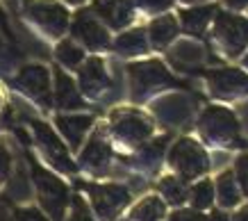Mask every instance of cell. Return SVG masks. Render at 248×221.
<instances>
[{"instance_id": "cell-29", "label": "cell", "mask_w": 248, "mask_h": 221, "mask_svg": "<svg viewBox=\"0 0 248 221\" xmlns=\"http://www.w3.org/2000/svg\"><path fill=\"white\" fill-rule=\"evenodd\" d=\"M228 5L230 7H244V5H248V0H228Z\"/></svg>"}, {"instance_id": "cell-7", "label": "cell", "mask_w": 248, "mask_h": 221, "mask_svg": "<svg viewBox=\"0 0 248 221\" xmlns=\"http://www.w3.org/2000/svg\"><path fill=\"white\" fill-rule=\"evenodd\" d=\"M112 158H114L112 144L107 142L103 130H96L89 142L84 144V148L80 151L78 171H82L87 175H105L109 164H112Z\"/></svg>"}, {"instance_id": "cell-5", "label": "cell", "mask_w": 248, "mask_h": 221, "mask_svg": "<svg viewBox=\"0 0 248 221\" xmlns=\"http://www.w3.org/2000/svg\"><path fill=\"white\" fill-rule=\"evenodd\" d=\"M25 18L50 39H60L68 28L66 7L55 0H28L25 2Z\"/></svg>"}, {"instance_id": "cell-25", "label": "cell", "mask_w": 248, "mask_h": 221, "mask_svg": "<svg viewBox=\"0 0 248 221\" xmlns=\"http://www.w3.org/2000/svg\"><path fill=\"white\" fill-rule=\"evenodd\" d=\"M237 201V194H234V187H232V178L230 174H223L221 175V203L223 205H232Z\"/></svg>"}, {"instance_id": "cell-9", "label": "cell", "mask_w": 248, "mask_h": 221, "mask_svg": "<svg viewBox=\"0 0 248 221\" xmlns=\"http://www.w3.org/2000/svg\"><path fill=\"white\" fill-rule=\"evenodd\" d=\"M71 32L89 50H103V48L109 46V34H107L105 25L100 23L96 14L89 12V9H80L78 12L76 18H73V25H71Z\"/></svg>"}, {"instance_id": "cell-10", "label": "cell", "mask_w": 248, "mask_h": 221, "mask_svg": "<svg viewBox=\"0 0 248 221\" xmlns=\"http://www.w3.org/2000/svg\"><path fill=\"white\" fill-rule=\"evenodd\" d=\"M169 162L185 178L203 174L205 169H207V160H205L203 148L196 144V142H191V139H180L178 144L173 146L171 155H169Z\"/></svg>"}, {"instance_id": "cell-14", "label": "cell", "mask_w": 248, "mask_h": 221, "mask_svg": "<svg viewBox=\"0 0 248 221\" xmlns=\"http://www.w3.org/2000/svg\"><path fill=\"white\" fill-rule=\"evenodd\" d=\"M218 37L226 41V46L232 50L230 55H237L241 48L248 44V23L232 18V16H221L217 25Z\"/></svg>"}, {"instance_id": "cell-28", "label": "cell", "mask_w": 248, "mask_h": 221, "mask_svg": "<svg viewBox=\"0 0 248 221\" xmlns=\"http://www.w3.org/2000/svg\"><path fill=\"white\" fill-rule=\"evenodd\" d=\"M239 174H241V178H244V187H246V191H248V158H241L239 160Z\"/></svg>"}, {"instance_id": "cell-15", "label": "cell", "mask_w": 248, "mask_h": 221, "mask_svg": "<svg viewBox=\"0 0 248 221\" xmlns=\"http://www.w3.org/2000/svg\"><path fill=\"white\" fill-rule=\"evenodd\" d=\"M55 103L60 110H78L84 105L78 84L62 69H55Z\"/></svg>"}, {"instance_id": "cell-23", "label": "cell", "mask_w": 248, "mask_h": 221, "mask_svg": "<svg viewBox=\"0 0 248 221\" xmlns=\"http://www.w3.org/2000/svg\"><path fill=\"white\" fill-rule=\"evenodd\" d=\"M191 198H194L196 207H207L212 203V185L210 183H201L191 189Z\"/></svg>"}, {"instance_id": "cell-30", "label": "cell", "mask_w": 248, "mask_h": 221, "mask_svg": "<svg viewBox=\"0 0 248 221\" xmlns=\"http://www.w3.org/2000/svg\"><path fill=\"white\" fill-rule=\"evenodd\" d=\"M239 221H248V207H246V210H241V214H239Z\"/></svg>"}, {"instance_id": "cell-22", "label": "cell", "mask_w": 248, "mask_h": 221, "mask_svg": "<svg viewBox=\"0 0 248 221\" xmlns=\"http://www.w3.org/2000/svg\"><path fill=\"white\" fill-rule=\"evenodd\" d=\"M66 221H96V219H93L89 203H84L80 196H76L71 201V214H68Z\"/></svg>"}, {"instance_id": "cell-32", "label": "cell", "mask_w": 248, "mask_h": 221, "mask_svg": "<svg viewBox=\"0 0 248 221\" xmlns=\"http://www.w3.org/2000/svg\"><path fill=\"white\" fill-rule=\"evenodd\" d=\"M185 2H196V0H185Z\"/></svg>"}, {"instance_id": "cell-27", "label": "cell", "mask_w": 248, "mask_h": 221, "mask_svg": "<svg viewBox=\"0 0 248 221\" xmlns=\"http://www.w3.org/2000/svg\"><path fill=\"white\" fill-rule=\"evenodd\" d=\"M137 5L146 12H164L173 5V0H137Z\"/></svg>"}, {"instance_id": "cell-4", "label": "cell", "mask_w": 248, "mask_h": 221, "mask_svg": "<svg viewBox=\"0 0 248 221\" xmlns=\"http://www.w3.org/2000/svg\"><path fill=\"white\" fill-rule=\"evenodd\" d=\"M32 132H34V142L39 146V153H41V158H44L55 171H60V174H66V175H73L78 174V164L71 160V155H68V148L64 146L60 137H57V132H55L48 123L44 121H32L30 123Z\"/></svg>"}, {"instance_id": "cell-6", "label": "cell", "mask_w": 248, "mask_h": 221, "mask_svg": "<svg viewBox=\"0 0 248 221\" xmlns=\"http://www.w3.org/2000/svg\"><path fill=\"white\" fill-rule=\"evenodd\" d=\"M128 78H130L132 98L135 100H143L146 96H151L153 92H157L159 87L173 82V78L169 76V71L164 69V64L157 62V60L130 64L128 66Z\"/></svg>"}, {"instance_id": "cell-12", "label": "cell", "mask_w": 248, "mask_h": 221, "mask_svg": "<svg viewBox=\"0 0 248 221\" xmlns=\"http://www.w3.org/2000/svg\"><path fill=\"white\" fill-rule=\"evenodd\" d=\"M91 12L96 14L98 21H103L114 30H123L135 18L132 0H93L91 2Z\"/></svg>"}, {"instance_id": "cell-31", "label": "cell", "mask_w": 248, "mask_h": 221, "mask_svg": "<svg viewBox=\"0 0 248 221\" xmlns=\"http://www.w3.org/2000/svg\"><path fill=\"white\" fill-rule=\"evenodd\" d=\"M66 2H71V5H82L84 0H66Z\"/></svg>"}, {"instance_id": "cell-1", "label": "cell", "mask_w": 248, "mask_h": 221, "mask_svg": "<svg viewBox=\"0 0 248 221\" xmlns=\"http://www.w3.org/2000/svg\"><path fill=\"white\" fill-rule=\"evenodd\" d=\"M30 175H32V185H34L41 210L53 221H64L66 207L71 203L68 187L64 185V180L57 178L53 171H48L46 167H41L34 158H30Z\"/></svg>"}, {"instance_id": "cell-8", "label": "cell", "mask_w": 248, "mask_h": 221, "mask_svg": "<svg viewBox=\"0 0 248 221\" xmlns=\"http://www.w3.org/2000/svg\"><path fill=\"white\" fill-rule=\"evenodd\" d=\"M14 84L18 87V92H23L30 100H34L41 107H50L53 103V92H50V73L46 66L39 64H30L21 69V73L16 76Z\"/></svg>"}, {"instance_id": "cell-19", "label": "cell", "mask_w": 248, "mask_h": 221, "mask_svg": "<svg viewBox=\"0 0 248 221\" xmlns=\"http://www.w3.org/2000/svg\"><path fill=\"white\" fill-rule=\"evenodd\" d=\"M55 57L66 69H78L84 62V50L80 46H76L73 41H60L57 48H55Z\"/></svg>"}, {"instance_id": "cell-20", "label": "cell", "mask_w": 248, "mask_h": 221, "mask_svg": "<svg viewBox=\"0 0 248 221\" xmlns=\"http://www.w3.org/2000/svg\"><path fill=\"white\" fill-rule=\"evenodd\" d=\"M214 12L212 7H205V9H189V12H182V25L185 30L191 32V34H201L203 28L207 25L210 21V14Z\"/></svg>"}, {"instance_id": "cell-18", "label": "cell", "mask_w": 248, "mask_h": 221, "mask_svg": "<svg viewBox=\"0 0 248 221\" xmlns=\"http://www.w3.org/2000/svg\"><path fill=\"white\" fill-rule=\"evenodd\" d=\"M114 48H116V53H119V55H125V57H132V55L146 53V48H148V41H146V32H143V30L123 32V34L116 39Z\"/></svg>"}, {"instance_id": "cell-2", "label": "cell", "mask_w": 248, "mask_h": 221, "mask_svg": "<svg viewBox=\"0 0 248 221\" xmlns=\"http://www.w3.org/2000/svg\"><path fill=\"white\" fill-rule=\"evenodd\" d=\"M89 194V207L100 221H116L130 205V189L119 183H91L84 185Z\"/></svg>"}, {"instance_id": "cell-16", "label": "cell", "mask_w": 248, "mask_h": 221, "mask_svg": "<svg viewBox=\"0 0 248 221\" xmlns=\"http://www.w3.org/2000/svg\"><path fill=\"white\" fill-rule=\"evenodd\" d=\"M166 205L157 196H146L128 214V221H164Z\"/></svg>"}, {"instance_id": "cell-11", "label": "cell", "mask_w": 248, "mask_h": 221, "mask_svg": "<svg viewBox=\"0 0 248 221\" xmlns=\"http://www.w3.org/2000/svg\"><path fill=\"white\" fill-rule=\"evenodd\" d=\"M109 84H112V80H109V73L105 69V62L100 57H91L84 62L82 69H80V84H78V89L84 98H100L109 89Z\"/></svg>"}, {"instance_id": "cell-13", "label": "cell", "mask_w": 248, "mask_h": 221, "mask_svg": "<svg viewBox=\"0 0 248 221\" xmlns=\"http://www.w3.org/2000/svg\"><path fill=\"white\" fill-rule=\"evenodd\" d=\"M55 126L62 132V137L68 142L71 148H80L84 135L93 126V116L89 114H60L55 119Z\"/></svg>"}, {"instance_id": "cell-3", "label": "cell", "mask_w": 248, "mask_h": 221, "mask_svg": "<svg viewBox=\"0 0 248 221\" xmlns=\"http://www.w3.org/2000/svg\"><path fill=\"white\" fill-rule=\"evenodd\" d=\"M151 121L137 110H116L109 121V135L123 151H135L151 137Z\"/></svg>"}, {"instance_id": "cell-21", "label": "cell", "mask_w": 248, "mask_h": 221, "mask_svg": "<svg viewBox=\"0 0 248 221\" xmlns=\"http://www.w3.org/2000/svg\"><path fill=\"white\" fill-rule=\"evenodd\" d=\"M157 189L162 191L164 198L166 201H171V203H182L185 196H187V187H185V183L178 180V178H171V175H166V178L159 180Z\"/></svg>"}, {"instance_id": "cell-17", "label": "cell", "mask_w": 248, "mask_h": 221, "mask_svg": "<svg viewBox=\"0 0 248 221\" xmlns=\"http://www.w3.org/2000/svg\"><path fill=\"white\" fill-rule=\"evenodd\" d=\"M178 34V23L173 16H159L151 23L148 28V37H151V44L155 48H164L169 46Z\"/></svg>"}, {"instance_id": "cell-33", "label": "cell", "mask_w": 248, "mask_h": 221, "mask_svg": "<svg viewBox=\"0 0 248 221\" xmlns=\"http://www.w3.org/2000/svg\"><path fill=\"white\" fill-rule=\"evenodd\" d=\"M0 105H2V96H0Z\"/></svg>"}, {"instance_id": "cell-26", "label": "cell", "mask_w": 248, "mask_h": 221, "mask_svg": "<svg viewBox=\"0 0 248 221\" xmlns=\"http://www.w3.org/2000/svg\"><path fill=\"white\" fill-rule=\"evenodd\" d=\"M9 171H12V155H9V151L5 146L0 144V189L7 183Z\"/></svg>"}, {"instance_id": "cell-24", "label": "cell", "mask_w": 248, "mask_h": 221, "mask_svg": "<svg viewBox=\"0 0 248 221\" xmlns=\"http://www.w3.org/2000/svg\"><path fill=\"white\" fill-rule=\"evenodd\" d=\"M12 221H50V219L39 207H18L12 214Z\"/></svg>"}]
</instances>
